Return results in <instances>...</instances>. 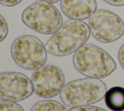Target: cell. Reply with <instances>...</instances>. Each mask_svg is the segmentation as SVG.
Instances as JSON below:
<instances>
[{"label": "cell", "instance_id": "obj_6", "mask_svg": "<svg viewBox=\"0 0 124 111\" xmlns=\"http://www.w3.org/2000/svg\"><path fill=\"white\" fill-rule=\"evenodd\" d=\"M88 26L92 36L101 43H111L124 33L123 20L111 11L96 10L89 18Z\"/></svg>", "mask_w": 124, "mask_h": 111}, {"label": "cell", "instance_id": "obj_3", "mask_svg": "<svg viewBox=\"0 0 124 111\" xmlns=\"http://www.w3.org/2000/svg\"><path fill=\"white\" fill-rule=\"evenodd\" d=\"M106 84L97 78H82L73 80L62 88L60 98L64 105L70 108L91 105L105 97Z\"/></svg>", "mask_w": 124, "mask_h": 111}, {"label": "cell", "instance_id": "obj_16", "mask_svg": "<svg viewBox=\"0 0 124 111\" xmlns=\"http://www.w3.org/2000/svg\"><path fill=\"white\" fill-rule=\"evenodd\" d=\"M118 60L121 65V67L124 69V44L119 48L118 51Z\"/></svg>", "mask_w": 124, "mask_h": 111}, {"label": "cell", "instance_id": "obj_2", "mask_svg": "<svg viewBox=\"0 0 124 111\" xmlns=\"http://www.w3.org/2000/svg\"><path fill=\"white\" fill-rule=\"evenodd\" d=\"M73 64L80 74L97 79L108 77L116 69V63L110 55L92 44H85L74 53Z\"/></svg>", "mask_w": 124, "mask_h": 111}, {"label": "cell", "instance_id": "obj_19", "mask_svg": "<svg viewBox=\"0 0 124 111\" xmlns=\"http://www.w3.org/2000/svg\"><path fill=\"white\" fill-rule=\"evenodd\" d=\"M123 24H124V20H123Z\"/></svg>", "mask_w": 124, "mask_h": 111}, {"label": "cell", "instance_id": "obj_15", "mask_svg": "<svg viewBox=\"0 0 124 111\" xmlns=\"http://www.w3.org/2000/svg\"><path fill=\"white\" fill-rule=\"evenodd\" d=\"M22 0H0V4L6 7H14L19 4Z\"/></svg>", "mask_w": 124, "mask_h": 111}, {"label": "cell", "instance_id": "obj_8", "mask_svg": "<svg viewBox=\"0 0 124 111\" xmlns=\"http://www.w3.org/2000/svg\"><path fill=\"white\" fill-rule=\"evenodd\" d=\"M33 92L32 81L26 75L14 71L0 72V99L17 102Z\"/></svg>", "mask_w": 124, "mask_h": 111}, {"label": "cell", "instance_id": "obj_20", "mask_svg": "<svg viewBox=\"0 0 124 111\" xmlns=\"http://www.w3.org/2000/svg\"><path fill=\"white\" fill-rule=\"evenodd\" d=\"M122 111H124V110H122Z\"/></svg>", "mask_w": 124, "mask_h": 111}, {"label": "cell", "instance_id": "obj_7", "mask_svg": "<svg viewBox=\"0 0 124 111\" xmlns=\"http://www.w3.org/2000/svg\"><path fill=\"white\" fill-rule=\"evenodd\" d=\"M31 81L34 93L46 99L58 95L65 86L64 73L54 64L43 65L34 70Z\"/></svg>", "mask_w": 124, "mask_h": 111}, {"label": "cell", "instance_id": "obj_12", "mask_svg": "<svg viewBox=\"0 0 124 111\" xmlns=\"http://www.w3.org/2000/svg\"><path fill=\"white\" fill-rule=\"evenodd\" d=\"M0 111H24V110L19 104L16 102L2 100L0 101Z\"/></svg>", "mask_w": 124, "mask_h": 111}, {"label": "cell", "instance_id": "obj_4", "mask_svg": "<svg viewBox=\"0 0 124 111\" xmlns=\"http://www.w3.org/2000/svg\"><path fill=\"white\" fill-rule=\"evenodd\" d=\"M22 22L41 34H53L62 25V16L55 6L45 1H36L21 14Z\"/></svg>", "mask_w": 124, "mask_h": 111}, {"label": "cell", "instance_id": "obj_17", "mask_svg": "<svg viewBox=\"0 0 124 111\" xmlns=\"http://www.w3.org/2000/svg\"><path fill=\"white\" fill-rule=\"evenodd\" d=\"M112 6H124V0H103Z\"/></svg>", "mask_w": 124, "mask_h": 111}, {"label": "cell", "instance_id": "obj_1", "mask_svg": "<svg viewBox=\"0 0 124 111\" xmlns=\"http://www.w3.org/2000/svg\"><path fill=\"white\" fill-rule=\"evenodd\" d=\"M90 34L88 24L82 20L69 19L47 40L46 52L55 56H69L85 45Z\"/></svg>", "mask_w": 124, "mask_h": 111}, {"label": "cell", "instance_id": "obj_11", "mask_svg": "<svg viewBox=\"0 0 124 111\" xmlns=\"http://www.w3.org/2000/svg\"><path fill=\"white\" fill-rule=\"evenodd\" d=\"M31 111H70L67 109V106L59 103L55 100L50 99H45L36 102L32 108Z\"/></svg>", "mask_w": 124, "mask_h": 111}, {"label": "cell", "instance_id": "obj_9", "mask_svg": "<svg viewBox=\"0 0 124 111\" xmlns=\"http://www.w3.org/2000/svg\"><path fill=\"white\" fill-rule=\"evenodd\" d=\"M62 13L70 19L83 20L89 18L97 10L96 0H61Z\"/></svg>", "mask_w": 124, "mask_h": 111}, {"label": "cell", "instance_id": "obj_13", "mask_svg": "<svg viewBox=\"0 0 124 111\" xmlns=\"http://www.w3.org/2000/svg\"><path fill=\"white\" fill-rule=\"evenodd\" d=\"M9 33V26L6 21V19L3 18L2 15H0V42L4 41Z\"/></svg>", "mask_w": 124, "mask_h": 111}, {"label": "cell", "instance_id": "obj_5", "mask_svg": "<svg viewBox=\"0 0 124 111\" xmlns=\"http://www.w3.org/2000/svg\"><path fill=\"white\" fill-rule=\"evenodd\" d=\"M44 43L33 35L18 36L11 46L14 61L26 70H36L45 65L47 58Z\"/></svg>", "mask_w": 124, "mask_h": 111}, {"label": "cell", "instance_id": "obj_18", "mask_svg": "<svg viewBox=\"0 0 124 111\" xmlns=\"http://www.w3.org/2000/svg\"><path fill=\"white\" fill-rule=\"evenodd\" d=\"M41 1H45V2H47V3H56V2H59L61 0H41Z\"/></svg>", "mask_w": 124, "mask_h": 111}, {"label": "cell", "instance_id": "obj_10", "mask_svg": "<svg viewBox=\"0 0 124 111\" xmlns=\"http://www.w3.org/2000/svg\"><path fill=\"white\" fill-rule=\"evenodd\" d=\"M105 103L111 111L124 110V88L115 86L108 89L105 94Z\"/></svg>", "mask_w": 124, "mask_h": 111}, {"label": "cell", "instance_id": "obj_14", "mask_svg": "<svg viewBox=\"0 0 124 111\" xmlns=\"http://www.w3.org/2000/svg\"><path fill=\"white\" fill-rule=\"evenodd\" d=\"M70 111H108V110L98 107V106H94V105H85V106H78V107L71 108Z\"/></svg>", "mask_w": 124, "mask_h": 111}]
</instances>
